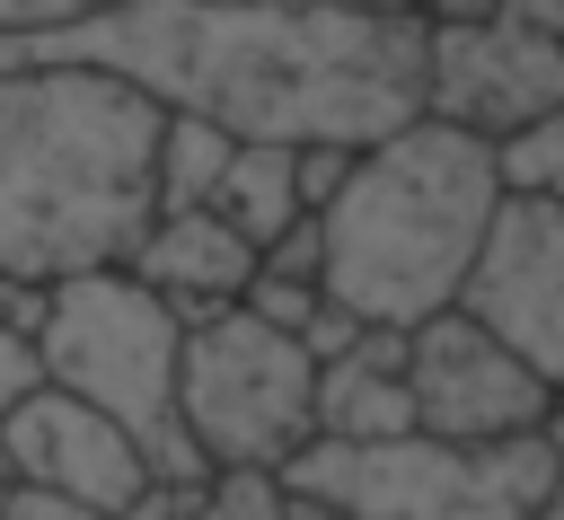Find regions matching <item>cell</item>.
I'll return each instance as SVG.
<instances>
[{
    "instance_id": "15",
    "label": "cell",
    "mask_w": 564,
    "mask_h": 520,
    "mask_svg": "<svg viewBox=\"0 0 564 520\" xmlns=\"http://www.w3.org/2000/svg\"><path fill=\"white\" fill-rule=\"evenodd\" d=\"M176 520H282V476H264V467H220L212 485L185 494Z\"/></svg>"
},
{
    "instance_id": "18",
    "label": "cell",
    "mask_w": 564,
    "mask_h": 520,
    "mask_svg": "<svg viewBox=\"0 0 564 520\" xmlns=\"http://www.w3.org/2000/svg\"><path fill=\"white\" fill-rule=\"evenodd\" d=\"M35 388H44V353H35V335H26V326H0V423H9Z\"/></svg>"
},
{
    "instance_id": "12",
    "label": "cell",
    "mask_w": 564,
    "mask_h": 520,
    "mask_svg": "<svg viewBox=\"0 0 564 520\" xmlns=\"http://www.w3.org/2000/svg\"><path fill=\"white\" fill-rule=\"evenodd\" d=\"M414 379H405V326H361L344 353L317 361V432L326 441H397L414 432Z\"/></svg>"
},
{
    "instance_id": "8",
    "label": "cell",
    "mask_w": 564,
    "mask_h": 520,
    "mask_svg": "<svg viewBox=\"0 0 564 520\" xmlns=\"http://www.w3.org/2000/svg\"><path fill=\"white\" fill-rule=\"evenodd\" d=\"M405 379H414V414L423 432H449V441H511V432H538L555 379H538L485 317L467 308H441L423 326H405Z\"/></svg>"
},
{
    "instance_id": "3",
    "label": "cell",
    "mask_w": 564,
    "mask_h": 520,
    "mask_svg": "<svg viewBox=\"0 0 564 520\" xmlns=\"http://www.w3.org/2000/svg\"><path fill=\"white\" fill-rule=\"evenodd\" d=\"M502 150L467 123L414 115L352 150V176L317 212L326 229V300L361 326H423L458 308L476 247L502 212Z\"/></svg>"
},
{
    "instance_id": "13",
    "label": "cell",
    "mask_w": 564,
    "mask_h": 520,
    "mask_svg": "<svg viewBox=\"0 0 564 520\" xmlns=\"http://www.w3.org/2000/svg\"><path fill=\"white\" fill-rule=\"evenodd\" d=\"M212 212H229V220L256 238V256H264L291 220H308V194H300V141H238V159H229Z\"/></svg>"
},
{
    "instance_id": "27",
    "label": "cell",
    "mask_w": 564,
    "mask_h": 520,
    "mask_svg": "<svg viewBox=\"0 0 564 520\" xmlns=\"http://www.w3.org/2000/svg\"><path fill=\"white\" fill-rule=\"evenodd\" d=\"M18 53H26V35H0V62H18Z\"/></svg>"
},
{
    "instance_id": "16",
    "label": "cell",
    "mask_w": 564,
    "mask_h": 520,
    "mask_svg": "<svg viewBox=\"0 0 564 520\" xmlns=\"http://www.w3.org/2000/svg\"><path fill=\"white\" fill-rule=\"evenodd\" d=\"M247 308H256V317H273V326H291V335H308V317L326 308V282H317V273L256 264V282H247Z\"/></svg>"
},
{
    "instance_id": "10",
    "label": "cell",
    "mask_w": 564,
    "mask_h": 520,
    "mask_svg": "<svg viewBox=\"0 0 564 520\" xmlns=\"http://www.w3.org/2000/svg\"><path fill=\"white\" fill-rule=\"evenodd\" d=\"M0 467L26 476V485H62V494H79V502H97L106 520L159 485L150 449H141L106 405H88V397H70V388H53V379L0 423Z\"/></svg>"
},
{
    "instance_id": "23",
    "label": "cell",
    "mask_w": 564,
    "mask_h": 520,
    "mask_svg": "<svg viewBox=\"0 0 564 520\" xmlns=\"http://www.w3.org/2000/svg\"><path fill=\"white\" fill-rule=\"evenodd\" d=\"M502 9H520V18H529V26H546V35H555V44H564V0H502Z\"/></svg>"
},
{
    "instance_id": "22",
    "label": "cell",
    "mask_w": 564,
    "mask_h": 520,
    "mask_svg": "<svg viewBox=\"0 0 564 520\" xmlns=\"http://www.w3.org/2000/svg\"><path fill=\"white\" fill-rule=\"evenodd\" d=\"M282 520H352V511L326 502V494H308V485H282Z\"/></svg>"
},
{
    "instance_id": "6",
    "label": "cell",
    "mask_w": 564,
    "mask_h": 520,
    "mask_svg": "<svg viewBox=\"0 0 564 520\" xmlns=\"http://www.w3.org/2000/svg\"><path fill=\"white\" fill-rule=\"evenodd\" d=\"M176 405H185V432L212 458V476L220 467L282 476L317 441V353L291 326L256 317L247 300L238 308H212V317L185 326Z\"/></svg>"
},
{
    "instance_id": "24",
    "label": "cell",
    "mask_w": 564,
    "mask_h": 520,
    "mask_svg": "<svg viewBox=\"0 0 564 520\" xmlns=\"http://www.w3.org/2000/svg\"><path fill=\"white\" fill-rule=\"evenodd\" d=\"M538 432H546V449H555V458H564V388H555V397H546V414H538Z\"/></svg>"
},
{
    "instance_id": "19",
    "label": "cell",
    "mask_w": 564,
    "mask_h": 520,
    "mask_svg": "<svg viewBox=\"0 0 564 520\" xmlns=\"http://www.w3.org/2000/svg\"><path fill=\"white\" fill-rule=\"evenodd\" d=\"M0 520H106V511H97V502H79V494H62V485H26V476H9Z\"/></svg>"
},
{
    "instance_id": "5",
    "label": "cell",
    "mask_w": 564,
    "mask_h": 520,
    "mask_svg": "<svg viewBox=\"0 0 564 520\" xmlns=\"http://www.w3.org/2000/svg\"><path fill=\"white\" fill-rule=\"evenodd\" d=\"M546 432L511 441H449V432H397V441H308L282 485H308L344 502L352 520H529L555 485Z\"/></svg>"
},
{
    "instance_id": "26",
    "label": "cell",
    "mask_w": 564,
    "mask_h": 520,
    "mask_svg": "<svg viewBox=\"0 0 564 520\" xmlns=\"http://www.w3.org/2000/svg\"><path fill=\"white\" fill-rule=\"evenodd\" d=\"M529 520H564V467H555V485H546V502H538Z\"/></svg>"
},
{
    "instance_id": "7",
    "label": "cell",
    "mask_w": 564,
    "mask_h": 520,
    "mask_svg": "<svg viewBox=\"0 0 564 520\" xmlns=\"http://www.w3.org/2000/svg\"><path fill=\"white\" fill-rule=\"evenodd\" d=\"M423 115L467 123L502 150L529 123L564 115V44L546 26H529L520 9L432 18V35H423Z\"/></svg>"
},
{
    "instance_id": "20",
    "label": "cell",
    "mask_w": 564,
    "mask_h": 520,
    "mask_svg": "<svg viewBox=\"0 0 564 520\" xmlns=\"http://www.w3.org/2000/svg\"><path fill=\"white\" fill-rule=\"evenodd\" d=\"M97 9L106 0H0V35H53V26H79Z\"/></svg>"
},
{
    "instance_id": "1",
    "label": "cell",
    "mask_w": 564,
    "mask_h": 520,
    "mask_svg": "<svg viewBox=\"0 0 564 520\" xmlns=\"http://www.w3.org/2000/svg\"><path fill=\"white\" fill-rule=\"evenodd\" d=\"M432 18L335 0H106L79 26L26 35L141 79L159 106L212 115L238 141H379L423 115Z\"/></svg>"
},
{
    "instance_id": "17",
    "label": "cell",
    "mask_w": 564,
    "mask_h": 520,
    "mask_svg": "<svg viewBox=\"0 0 564 520\" xmlns=\"http://www.w3.org/2000/svg\"><path fill=\"white\" fill-rule=\"evenodd\" d=\"M502 176L529 185V194H555V203H564V115L529 123L520 141H502Z\"/></svg>"
},
{
    "instance_id": "14",
    "label": "cell",
    "mask_w": 564,
    "mask_h": 520,
    "mask_svg": "<svg viewBox=\"0 0 564 520\" xmlns=\"http://www.w3.org/2000/svg\"><path fill=\"white\" fill-rule=\"evenodd\" d=\"M229 159H238V132H229V123L167 106V123H159V212L212 203L220 176H229Z\"/></svg>"
},
{
    "instance_id": "25",
    "label": "cell",
    "mask_w": 564,
    "mask_h": 520,
    "mask_svg": "<svg viewBox=\"0 0 564 520\" xmlns=\"http://www.w3.org/2000/svg\"><path fill=\"white\" fill-rule=\"evenodd\" d=\"M335 9H388V18H432V0H335Z\"/></svg>"
},
{
    "instance_id": "4",
    "label": "cell",
    "mask_w": 564,
    "mask_h": 520,
    "mask_svg": "<svg viewBox=\"0 0 564 520\" xmlns=\"http://www.w3.org/2000/svg\"><path fill=\"white\" fill-rule=\"evenodd\" d=\"M35 353H44V379L106 405L167 485H212V458L194 449L185 432V405H176V370H185V317L132 273V264H97V273H70L53 282V308L35 326Z\"/></svg>"
},
{
    "instance_id": "9",
    "label": "cell",
    "mask_w": 564,
    "mask_h": 520,
    "mask_svg": "<svg viewBox=\"0 0 564 520\" xmlns=\"http://www.w3.org/2000/svg\"><path fill=\"white\" fill-rule=\"evenodd\" d=\"M458 308L485 317L538 379L564 388V203L555 194H529V185L502 194Z\"/></svg>"
},
{
    "instance_id": "21",
    "label": "cell",
    "mask_w": 564,
    "mask_h": 520,
    "mask_svg": "<svg viewBox=\"0 0 564 520\" xmlns=\"http://www.w3.org/2000/svg\"><path fill=\"white\" fill-rule=\"evenodd\" d=\"M44 308H53V282H26V273H0V326H44Z\"/></svg>"
},
{
    "instance_id": "2",
    "label": "cell",
    "mask_w": 564,
    "mask_h": 520,
    "mask_svg": "<svg viewBox=\"0 0 564 520\" xmlns=\"http://www.w3.org/2000/svg\"><path fill=\"white\" fill-rule=\"evenodd\" d=\"M159 123L167 106L106 62H0V273L70 282L132 264L159 220Z\"/></svg>"
},
{
    "instance_id": "11",
    "label": "cell",
    "mask_w": 564,
    "mask_h": 520,
    "mask_svg": "<svg viewBox=\"0 0 564 520\" xmlns=\"http://www.w3.org/2000/svg\"><path fill=\"white\" fill-rule=\"evenodd\" d=\"M132 273L194 326V317H212V308H238L247 300V282H256V238L229 220V212H212V203H185V212H159L150 229H141V247H132Z\"/></svg>"
}]
</instances>
